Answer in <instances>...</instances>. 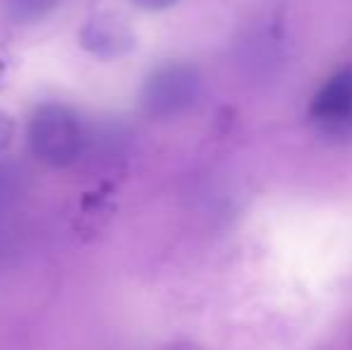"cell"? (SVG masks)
<instances>
[{"mask_svg": "<svg viewBox=\"0 0 352 350\" xmlns=\"http://www.w3.org/2000/svg\"><path fill=\"white\" fill-rule=\"evenodd\" d=\"M27 135L32 154L51 168L72 166L82 154V122H79L77 113L65 103H41L32 113Z\"/></svg>", "mask_w": 352, "mask_h": 350, "instance_id": "1", "label": "cell"}, {"mask_svg": "<svg viewBox=\"0 0 352 350\" xmlns=\"http://www.w3.org/2000/svg\"><path fill=\"white\" fill-rule=\"evenodd\" d=\"M201 94V75L187 63H166L146 77L142 106L151 118H177L187 113Z\"/></svg>", "mask_w": 352, "mask_h": 350, "instance_id": "2", "label": "cell"}, {"mask_svg": "<svg viewBox=\"0 0 352 350\" xmlns=\"http://www.w3.org/2000/svg\"><path fill=\"white\" fill-rule=\"evenodd\" d=\"M311 122L329 137L352 135V65L338 70L309 103Z\"/></svg>", "mask_w": 352, "mask_h": 350, "instance_id": "3", "label": "cell"}, {"mask_svg": "<svg viewBox=\"0 0 352 350\" xmlns=\"http://www.w3.org/2000/svg\"><path fill=\"white\" fill-rule=\"evenodd\" d=\"M79 43L96 58H118L135 48L137 36L122 14L118 12H98L79 32Z\"/></svg>", "mask_w": 352, "mask_h": 350, "instance_id": "4", "label": "cell"}, {"mask_svg": "<svg viewBox=\"0 0 352 350\" xmlns=\"http://www.w3.org/2000/svg\"><path fill=\"white\" fill-rule=\"evenodd\" d=\"M60 3L63 0H8V14L17 24H36Z\"/></svg>", "mask_w": 352, "mask_h": 350, "instance_id": "5", "label": "cell"}, {"mask_svg": "<svg viewBox=\"0 0 352 350\" xmlns=\"http://www.w3.org/2000/svg\"><path fill=\"white\" fill-rule=\"evenodd\" d=\"M14 137V118L5 108H0V154L12 144Z\"/></svg>", "mask_w": 352, "mask_h": 350, "instance_id": "6", "label": "cell"}, {"mask_svg": "<svg viewBox=\"0 0 352 350\" xmlns=\"http://www.w3.org/2000/svg\"><path fill=\"white\" fill-rule=\"evenodd\" d=\"M135 3L144 10H166V8H173L177 0H135Z\"/></svg>", "mask_w": 352, "mask_h": 350, "instance_id": "7", "label": "cell"}]
</instances>
